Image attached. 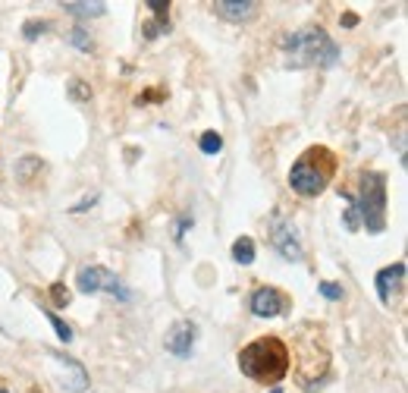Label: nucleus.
Returning a JSON list of instances; mask_svg holds the SVG:
<instances>
[{"label":"nucleus","instance_id":"1","mask_svg":"<svg viewBox=\"0 0 408 393\" xmlns=\"http://www.w3.org/2000/svg\"><path fill=\"white\" fill-rule=\"evenodd\" d=\"M242 374L257 384H280L289 374V346L280 337H261L239 349Z\"/></svg>","mask_w":408,"mask_h":393},{"label":"nucleus","instance_id":"2","mask_svg":"<svg viewBox=\"0 0 408 393\" xmlns=\"http://www.w3.org/2000/svg\"><path fill=\"white\" fill-rule=\"evenodd\" d=\"M336 170H340V161L330 151L327 145H311L298 154V161L289 170V189L305 199H317L324 189L333 183Z\"/></svg>","mask_w":408,"mask_h":393},{"label":"nucleus","instance_id":"3","mask_svg":"<svg viewBox=\"0 0 408 393\" xmlns=\"http://www.w3.org/2000/svg\"><path fill=\"white\" fill-rule=\"evenodd\" d=\"M286 63L295 69L302 66H333L340 60V47L324 29H302L282 38Z\"/></svg>","mask_w":408,"mask_h":393},{"label":"nucleus","instance_id":"4","mask_svg":"<svg viewBox=\"0 0 408 393\" xmlns=\"http://www.w3.org/2000/svg\"><path fill=\"white\" fill-rule=\"evenodd\" d=\"M352 204H355L361 227H367V233H380L387 227V176L377 170H364L358 183V195L349 192Z\"/></svg>","mask_w":408,"mask_h":393},{"label":"nucleus","instance_id":"5","mask_svg":"<svg viewBox=\"0 0 408 393\" xmlns=\"http://www.w3.org/2000/svg\"><path fill=\"white\" fill-rule=\"evenodd\" d=\"M76 283H78V289L88 293V296L91 293H110V296H120V299H132V293L120 283V277L101 264H85L82 271H78Z\"/></svg>","mask_w":408,"mask_h":393},{"label":"nucleus","instance_id":"6","mask_svg":"<svg viewBox=\"0 0 408 393\" xmlns=\"http://www.w3.org/2000/svg\"><path fill=\"white\" fill-rule=\"evenodd\" d=\"M270 246L277 249L286 262H302V255H305L295 224L289 217H282V214H273L270 217Z\"/></svg>","mask_w":408,"mask_h":393},{"label":"nucleus","instance_id":"7","mask_svg":"<svg viewBox=\"0 0 408 393\" xmlns=\"http://www.w3.org/2000/svg\"><path fill=\"white\" fill-rule=\"evenodd\" d=\"M289 309V296H282L280 289L273 287H261L251 293V312L257 314V318H277Z\"/></svg>","mask_w":408,"mask_h":393},{"label":"nucleus","instance_id":"8","mask_svg":"<svg viewBox=\"0 0 408 393\" xmlns=\"http://www.w3.org/2000/svg\"><path fill=\"white\" fill-rule=\"evenodd\" d=\"M192 343H195V324L192 321H176L167 334V349L176 359H188L192 356Z\"/></svg>","mask_w":408,"mask_h":393},{"label":"nucleus","instance_id":"9","mask_svg":"<svg viewBox=\"0 0 408 393\" xmlns=\"http://www.w3.org/2000/svg\"><path fill=\"white\" fill-rule=\"evenodd\" d=\"M214 13L223 16V19H230V22H245L257 13V4L255 0H217Z\"/></svg>","mask_w":408,"mask_h":393},{"label":"nucleus","instance_id":"10","mask_svg":"<svg viewBox=\"0 0 408 393\" xmlns=\"http://www.w3.org/2000/svg\"><path fill=\"white\" fill-rule=\"evenodd\" d=\"M402 277H405V264H402V262H396V264L383 267V271L374 277V283H377V296H380V302H383V305H389V302H392L389 289L396 287V283H402Z\"/></svg>","mask_w":408,"mask_h":393},{"label":"nucleus","instance_id":"11","mask_svg":"<svg viewBox=\"0 0 408 393\" xmlns=\"http://www.w3.org/2000/svg\"><path fill=\"white\" fill-rule=\"evenodd\" d=\"M233 258L239 264H251L255 262V242H251L248 236H239V239L233 242Z\"/></svg>","mask_w":408,"mask_h":393},{"label":"nucleus","instance_id":"12","mask_svg":"<svg viewBox=\"0 0 408 393\" xmlns=\"http://www.w3.org/2000/svg\"><path fill=\"white\" fill-rule=\"evenodd\" d=\"M35 170H41V161H38L35 154H26V157L19 161V167H16V176H19L22 183H29V179L35 176Z\"/></svg>","mask_w":408,"mask_h":393},{"label":"nucleus","instance_id":"13","mask_svg":"<svg viewBox=\"0 0 408 393\" xmlns=\"http://www.w3.org/2000/svg\"><path fill=\"white\" fill-rule=\"evenodd\" d=\"M63 10L73 13V16H82V19H88V16H101V13H104V4H63Z\"/></svg>","mask_w":408,"mask_h":393},{"label":"nucleus","instance_id":"14","mask_svg":"<svg viewBox=\"0 0 408 393\" xmlns=\"http://www.w3.org/2000/svg\"><path fill=\"white\" fill-rule=\"evenodd\" d=\"M69 98L78 101V104H85V101H91V89L82 82V79H69Z\"/></svg>","mask_w":408,"mask_h":393},{"label":"nucleus","instance_id":"15","mask_svg":"<svg viewBox=\"0 0 408 393\" xmlns=\"http://www.w3.org/2000/svg\"><path fill=\"white\" fill-rule=\"evenodd\" d=\"M198 148L204 154H220V148H223V139L217 136V132H204L201 141H198Z\"/></svg>","mask_w":408,"mask_h":393},{"label":"nucleus","instance_id":"16","mask_svg":"<svg viewBox=\"0 0 408 393\" xmlns=\"http://www.w3.org/2000/svg\"><path fill=\"white\" fill-rule=\"evenodd\" d=\"M44 314H47V321H51V324H53V330H57V337H60L63 343H69V340H73V327H69L66 321L57 318V314H53V312H44Z\"/></svg>","mask_w":408,"mask_h":393},{"label":"nucleus","instance_id":"17","mask_svg":"<svg viewBox=\"0 0 408 393\" xmlns=\"http://www.w3.org/2000/svg\"><path fill=\"white\" fill-rule=\"evenodd\" d=\"M51 26V22H38V19H29L26 26H22V31H26V41H35L38 35H44V29Z\"/></svg>","mask_w":408,"mask_h":393},{"label":"nucleus","instance_id":"18","mask_svg":"<svg viewBox=\"0 0 408 393\" xmlns=\"http://www.w3.org/2000/svg\"><path fill=\"white\" fill-rule=\"evenodd\" d=\"M69 44L82 47V51H91V38H88V31H85V29H73V31H69Z\"/></svg>","mask_w":408,"mask_h":393},{"label":"nucleus","instance_id":"19","mask_svg":"<svg viewBox=\"0 0 408 393\" xmlns=\"http://www.w3.org/2000/svg\"><path fill=\"white\" fill-rule=\"evenodd\" d=\"M320 296L330 299V302H336V299H342V287L340 283H320Z\"/></svg>","mask_w":408,"mask_h":393},{"label":"nucleus","instance_id":"20","mask_svg":"<svg viewBox=\"0 0 408 393\" xmlns=\"http://www.w3.org/2000/svg\"><path fill=\"white\" fill-rule=\"evenodd\" d=\"M51 296H53V302H57L60 309H66V302H69V289L63 287V283H53V287H51Z\"/></svg>","mask_w":408,"mask_h":393},{"label":"nucleus","instance_id":"21","mask_svg":"<svg viewBox=\"0 0 408 393\" xmlns=\"http://www.w3.org/2000/svg\"><path fill=\"white\" fill-rule=\"evenodd\" d=\"M148 10H151L154 16H160V19H167V10H170V4H163V0H148Z\"/></svg>","mask_w":408,"mask_h":393},{"label":"nucleus","instance_id":"22","mask_svg":"<svg viewBox=\"0 0 408 393\" xmlns=\"http://www.w3.org/2000/svg\"><path fill=\"white\" fill-rule=\"evenodd\" d=\"M270 393H282V387H273V390H270Z\"/></svg>","mask_w":408,"mask_h":393},{"label":"nucleus","instance_id":"23","mask_svg":"<svg viewBox=\"0 0 408 393\" xmlns=\"http://www.w3.org/2000/svg\"><path fill=\"white\" fill-rule=\"evenodd\" d=\"M0 393H6V390H0Z\"/></svg>","mask_w":408,"mask_h":393}]
</instances>
